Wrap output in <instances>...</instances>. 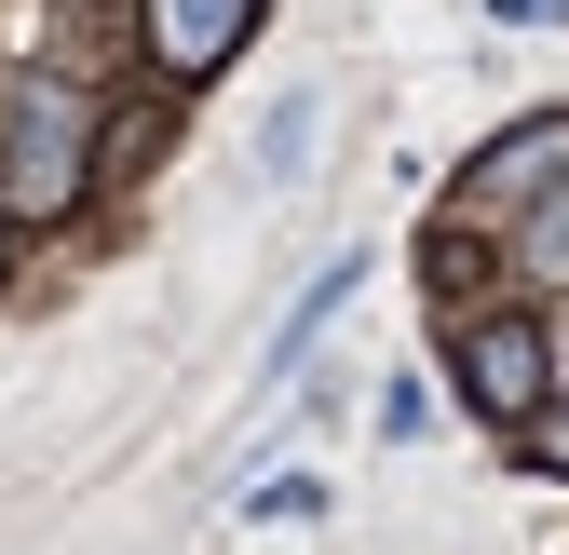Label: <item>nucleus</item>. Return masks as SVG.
Segmentation results:
<instances>
[{
  "label": "nucleus",
  "instance_id": "f257e3e1",
  "mask_svg": "<svg viewBox=\"0 0 569 555\" xmlns=\"http://www.w3.org/2000/svg\"><path fill=\"white\" fill-rule=\"evenodd\" d=\"M82 150H96V109L68 82H14L0 95V203H14V218H68Z\"/></svg>",
  "mask_w": 569,
  "mask_h": 555
},
{
  "label": "nucleus",
  "instance_id": "f03ea898",
  "mask_svg": "<svg viewBox=\"0 0 569 555\" xmlns=\"http://www.w3.org/2000/svg\"><path fill=\"white\" fill-rule=\"evenodd\" d=\"M461 393L488 406V421H529V406H542V339H529L516 312L461 325Z\"/></svg>",
  "mask_w": 569,
  "mask_h": 555
},
{
  "label": "nucleus",
  "instance_id": "7ed1b4c3",
  "mask_svg": "<svg viewBox=\"0 0 569 555\" xmlns=\"http://www.w3.org/2000/svg\"><path fill=\"white\" fill-rule=\"evenodd\" d=\"M258 28V0H150V54L177 68V82H203V68H231Z\"/></svg>",
  "mask_w": 569,
  "mask_h": 555
},
{
  "label": "nucleus",
  "instance_id": "20e7f679",
  "mask_svg": "<svg viewBox=\"0 0 569 555\" xmlns=\"http://www.w3.org/2000/svg\"><path fill=\"white\" fill-rule=\"evenodd\" d=\"M556 176H569V109L529 122V135H502V150L461 176V203H516V190H556Z\"/></svg>",
  "mask_w": 569,
  "mask_h": 555
},
{
  "label": "nucleus",
  "instance_id": "39448f33",
  "mask_svg": "<svg viewBox=\"0 0 569 555\" xmlns=\"http://www.w3.org/2000/svg\"><path fill=\"white\" fill-rule=\"evenodd\" d=\"M258 163H271V176H299V163H312V95H284V109L258 122Z\"/></svg>",
  "mask_w": 569,
  "mask_h": 555
},
{
  "label": "nucleus",
  "instance_id": "423d86ee",
  "mask_svg": "<svg viewBox=\"0 0 569 555\" xmlns=\"http://www.w3.org/2000/svg\"><path fill=\"white\" fill-rule=\"evenodd\" d=\"M488 14H502V28H556L569 0H488Z\"/></svg>",
  "mask_w": 569,
  "mask_h": 555
},
{
  "label": "nucleus",
  "instance_id": "0eeeda50",
  "mask_svg": "<svg viewBox=\"0 0 569 555\" xmlns=\"http://www.w3.org/2000/svg\"><path fill=\"white\" fill-rule=\"evenodd\" d=\"M542 461H556V474H569V421H542Z\"/></svg>",
  "mask_w": 569,
  "mask_h": 555
}]
</instances>
